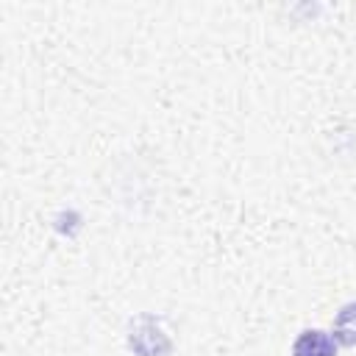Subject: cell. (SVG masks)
<instances>
[{
	"label": "cell",
	"instance_id": "6da1fadb",
	"mask_svg": "<svg viewBox=\"0 0 356 356\" xmlns=\"http://www.w3.org/2000/svg\"><path fill=\"white\" fill-rule=\"evenodd\" d=\"M128 348L136 356H167L172 350L170 337L159 328L156 317L150 314H139L136 320H131L128 328Z\"/></svg>",
	"mask_w": 356,
	"mask_h": 356
},
{
	"label": "cell",
	"instance_id": "7a4b0ae2",
	"mask_svg": "<svg viewBox=\"0 0 356 356\" xmlns=\"http://www.w3.org/2000/svg\"><path fill=\"white\" fill-rule=\"evenodd\" d=\"M292 356H337L339 345L331 337V331L323 328H303L292 342Z\"/></svg>",
	"mask_w": 356,
	"mask_h": 356
},
{
	"label": "cell",
	"instance_id": "3957f363",
	"mask_svg": "<svg viewBox=\"0 0 356 356\" xmlns=\"http://www.w3.org/2000/svg\"><path fill=\"white\" fill-rule=\"evenodd\" d=\"M331 337L337 339V345L342 348H356V300L345 303L331 325Z\"/></svg>",
	"mask_w": 356,
	"mask_h": 356
}]
</instances>
